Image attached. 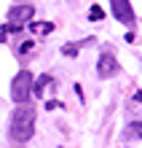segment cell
<instances>
[{
	"mask_svg": "<svg viewBox=\"0 0 142 148\" xmlns=\"http://www.w3.org/2000/svg\"><path fill=\"white\" fill-rule=\"evenodd\" d=\"M32 135H35V108L22 102V105H16L14 116H11V140L27 143Z\"/></svg>",
	"mask_w": 142,
	"mask_h": 148,
	"instance_id": "6da1fadb",
	"label": "cell"
},
{
	"mask_svg": "<svg viewBox=\"0 0 142 148\" xmlns=\"http://www.w3.org/2000/svg\"><path fill=\"white\" fill-rule=\"evenodd\" d=\"M35 8L30 3H19V5H11V11H8V24H5V32H19L24 24L32 19Z\"/></svg>",
	"mask_w": 142,
	"mask_h": 148,
	"instance_id": "7a4b0ae2",
	"label": "cell"
},
{
	"mask_svg": "<svg viewBox=\"0 0 142 148\" xmlns=\"http://www.w3.org/2000/svg\"><path fill=\"white\" fill-rule=\"evenodd\" d=\"M32 94V73L30 70H22L19 75L11 81V100L16 105H22V102H27Z\"/></svg>",
	"mask_w": 142,
	"mask_h": 148,
	"instance_id": "3957f363",
	"label": "cell"
},
{
	"mask_svg": "<svg viewBox=\"0 0 142 148\" xmlns=\"http://www.w3.org/2000/svg\"><path fill=\"white\" fill-rule=\"evenodd\" d=\"M121 73V65L115 62V57L110 54V51H105V54L99 57V62H96V75L99 78H115Z\"/></svg>",
	"mask_w": 142,
	"mask_h": 148,
	"instance_id": "277c9868",
	"label": "cell"
},
{
	"mask_svg": "<svg viewBox=\"0 0 142 148\" xmlns=\"http://www.w3.org/2000/svg\"><path fill=\"white\" fill-rule=\"evenodd\" d=\"M110 8L115 14V19L123 22V24H134V11H131V3L129 0H110Z\"/></svg>",
	"mask_w": 142,
	"mask_h": 148,
	"instance_id": "5b68a950",
	"label": "cell"
},
{
	"mask_svg": "<svg viewBox=\"0 0 142 148\" xmlns=\"http://www.w3.org/2000/svg\"><path fill=\"white\" fill-rule=\"evenodd\" d=\"M51 84V75H40L38 78V86L32 89V94H38V97H43V92H46V86Z\"/></svg>",
	"mask_w": 142,
	"mask_h": 148,
	"instance_id": "8992f818",
	"label": "cell"
},
{
	"mask_svg": "<svg viewBox=\"0 0 142 148\" xmlns=\"http://www.w3.org/2000/svg\"><path fill=\"white\" fill-rule=\"evenodd\" d=\"M32 30H38V32H43V35H48V32L54 30V24H51V22H40V24H32Z\"/></svg>",
	"mask_w": 142,
	"mask_h": 148,
	"instance_id": "52a82bcc",
	"label": "cell"
},
{
	"mask_svg": "<svg viewBox=\"0 0 142 148\" xmlns=\"http://www.w3.org/2000/svg\"><path fill=\"white\" fill-rule=\"evenodd\" d=\"M129 132H131V135H137L139 140H142V121H134V124H129Z\"/></svg>",
	"mask_w": 142,
	"mask_h": 148,
	"instance_id": "ba28073f",
	"label": "cell"
},
{
	"mask_svg": "<svg viewBox=\"0 0 142 148\" xmlns=\"http://www.w3.org/2000/svg\"><path fill=\"white\" fill-rule=\"evenodd\" d=\"M88 16H91V19L96 22V19H102V16H105V11H102V8H99V5H94V8H91V11H88Z\"/></svg>",
	"mask_w": 142,
	"mask_h": 148,
	"instance_id": "9c48e42d",
	"label": "cell"
},
{
	"mask_svg": "<svg viewBox=\"0 0 142 148\" xmlns=\"http://www.w3.org/2000/svg\"><path fill=\"white\" fill-rule=\"evenodd\" d=\"M32 49H35V43H32V40H24L22 46H19V54H30Z\"/></svg>",
	"mask_w": 142,
	"mask_h": 148,
	"instance_id": "30bf717a",
	"label": "cell"
},
{
	"mask_svg": "<svg viewBox=\"0 0 142 148\" xmlns=\"http://www.w3.org/2000/svg\"><path fill=\"white\" fill-rule=\"evenodd\" d=\"M62 54H67V57H75V54H78V46H75V43H70V46H65V49H62Z\"/></svg>",
	"mask_w": 142,
	"mask_h": 148,
	"instance_id": "8fae6325",
	"label": "cell"
},
{
	"mask_svg": "<svg viewBox=\"0 0 142 148\" xmlns=\"http://www.w3.org/2000/svg\"><path fill=\"white\" fill-rule=\"evenodd\" d=\"M54 108H62V102H56V100H48V102H46V110H54Z\"/></svg>",
	"mask_w": 142,
	"mask_h": 148,
	"instance_id": "7c38bea8",
	"label": "cell"
},
{
	"mask_svg": "<svg viewBox=\"0 0 142 148\" xmlns=\"http://www.w3.org/2000/svg\"><path fill=\"white\" fill-rule=\"evenodd\" d=\"M22 145H24V143H14V148H22Z\"/></svg>",
	"mask_w": 142,
	"mask_h": 148,
	"instance_id": "4fadbf2b",
	"label": "cell"
}]
</instances>
